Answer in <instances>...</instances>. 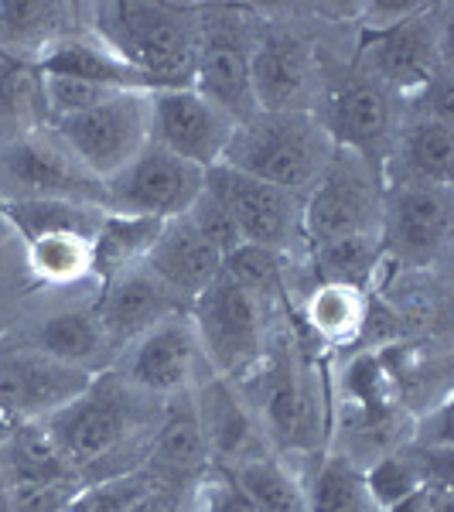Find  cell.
Instances as JSON below:
<instances>
[{"label":"cell","instance_id":"1","mask_svg":"<svg viewBox=\"0 0 454 512\" xmlns=\"http://www.w3.org/2000/svg\"><path fill=\"white\" fill-rule=\"evenodd\" d=\"M158 407V400L134 393L113 369H106L41 424L59 444L79 485H89L147 465V437Z\"/></svg>","mask_w":454,"mask_h":512},{"label":"cell","instance_id":"2","mask_svg":"<svg viewBox=\"0 0 454 512\" xmlns=\"http://www.w3.org/2000/svg\"><path fill=\"white\" fill-rule=\"evenodd\" d=\"M236 386L257 414L270 451L287 461L318 458L325 437V393L315 362L301 355L294 332L280 325L263 359L236 379Z\"/></svg>","mask_w":454,"mask_h":512},{"label":"cell","instance_id":"3","mask_svg":"<svg viewBox=\"0 0 454 512\" xmlns=\"http://www.w3.org/2000/svg\"><path fill=\"white\" fill-rule=\"evenodd\" d=\"M89 28L96 31L147 89H185L195 79L198 4L168 0H103L89 4Z\"/></svg>","mask_w":454,"mask_h":512},{"label":"cell","instance_id":"4","mask_svg":"<svg viewBox=\"0 0 454 512\" xmlns=\"http://www.w3.org/2000/svg\"><path fill=\"white\" fill-rule=\"evenodd\" d=\"M335 158V144L325 134L315 113L287 110V113H257L246 123H236L229 140L226 161L229 168L260 178L267 185L294 198H308L318 178L325 175L328 161Z\"/></svg>","mask_w":454,"mask_h":512},{"label":"cell","instance_id":"5","mask_svg":"<svg viewBox=\"0 0 454 512\" xmlns=\"http://www.w3.org/2000/svg\"><path fill=\"white\" fill-rule=\"evenodd\" d=\"M188 318L209 373L243 379L263 359L280 328V301H270L219 274L216 284H209L188 304Z\"/></svg>","mask_w":454,"mask_h":512},{"label":"cell","instance_id":"6","mask_svg":"<svg viewBox=\"0 0 454 512\" xmlns=\"http://www.w3.org/2000/svg\"><path fill=\"white\" fill-rule=\"evenodd\" d=\"M311 113L338 151H349L383 168L396 130L403 123V99L379 86L376 79H369L366 72H359L352 65V55L345 62H328L325 55L321 89Z\"/></svg>","mask_w":454,"mask_h":512},{"label":"cell","instance_id":"7","mask_svg":"<svg viewBox=\"0 0 454 512\" xmlns=\"http://www.w3.org/2000/svg\"><path fill=\"white\" fill-rule=\"evenodd\" d=\"M325 72V48L321 38L294 11L274 18L260 7V24L250 52V82L260 113L315 110Z\"/></svg>","mask_w":454,"mask_h":512},{"label":"cell","instance_id":"8","mask_svg":"<svg viewBox=\"0 0 454 512\" xmlns=\"http://www.w3.org/2000/svg\"><path fill=\"white\" fill-rule=\"evenodd\" d=\"M260 24V7L198 4V52L192 89L229 113L236 123L257 117L250 82V52Z\"/></svg>","mask_w":454,"mask_h":512},{"label":"cell","instance_id":"9","mask_svg":"<svg viewBox=\"0 0 454 512\" xmlns=\"http://www.w3.org/2000/svg\"><path fill=\"white\" fill-rule=\"evenodd\" d=\"M448 11V4H427L417 18L396 24L390 31L356 35L352 65L407 103L444 65H451Z\"/></svg>","mask_w":454,"mask_h":512},{"label":"cell","instance_id":"10","mask_svg":"<svg viewBox=\"0 0 454 512\" xmlns=\"http://www.w3.org/2000/svg\"><path fill=\"white\" fill-rule=\"evenodd\" d=\"M383 192L386 185L376 164L335 147V158L301 205L304 250L332 239L379 236Z\"/></svg>","mask_w":454,"mask_h":512},{"label":"cell","instance_id":"11","mask_svg":"<svg viewBox=\"0 0 454 512\" xmlns=\"http://www.w3.org/2000/svg\"><path fill=\"white\" fill-rule=\"evenodd\" d=\"M14 202H76L103 209V181L89 175L45 127L0 144V205Z\"/></svg>","mask_w":454,"mask_h":512},{"label":"cell","instance_id":"12","mask_svg":"<svg viewBox=\"0 0 454 512\" xmlns=\"http://www.w3.org/2000/svg\"><path fill=\"white\" fill-rule=\"evenodd\" d=\"M451 219V188L390 185L383 192V219H379L383 263L410 274H431L448 260Z\"/></svg>","mask_w":454,"mask_h":512},{"label":"cell","instance_id":"13","mask_svg":"<svg viewBox=\"0 0 454 512\" xmlns=\"http://www.w3.org/2000/svg\"><path fill=\"white\" fill-rule=\"evenodd\" d=\"M205 188V171L175 158L161 144L147 140L130 164L103 181V209L110 216L164 222L185 216Z\"/></svg>","mask_w":454,"mask_h":512},{"label":"cell","instance_id":"14","mask_svg":"<svg viewBox=\"0 0 454 512\" xmlns=\"http://www.w3.org/2000/svg\"><path fill=\"white\" fill-rule=\"evenodd\" d=\"M110 369L134 393L158 403L195 390L198 379L209 373L188 311L164 318L151 332H144L130 345H123Z\"/></svg>","mask_w":454,"mask_h":512},{"label":"cell","instance_id":"15","mask_svg":"<svg viewBox=\"0 0 454 512\" xmlns=\"http://www.w3.org/2000/svg\"><path fill=\"white\" fill-rule=\"evenodd\" d=\"M48 130L69 147L89 175L106 181L134 161L140 147L151 140L147 93H117L79 117L52 123Z\"/></svg>","mask_w":454,"mask_h":512},{"label":"cell","instance_id":"16","mask_svg":"<svg viewBox=\"0 0 454 512\" xmlns=\"http://www.w3.org/2000/svg\"><path fill=\"white\" fill-rule=\"evenodd\" d=\"M205 185L222 198L243 243L304 256L301 198L280 192V188L260 178L243 175L229 164H216V168L205 171Z\"/></svg>","mask_w":454,"mask_h":512},{"label":"cell","instance_id":"17","mask_svg":"<svg viewBox=\"0 0 454 512\" xmlns=\"http://www.w3.org/2000/svg\"><path fill=\"white\" fill-rule=\"evenodd\" d=\"M147 117L154 144L202 171L226 161L229 140L236 134V120L192 86L147 93Z\"/></svg>","mask_w":454,"mask_h":512},{"label":"cell","instance_id":"18","mask_svg":"<svg viewBox=\"0 0 454 512\" xmlns=\"http://www.w3.org/2000/svg\"><path fill=\"white\" fill-rule=\"evenodd\" d=\"M93 383V373L55 362L24 345L0 349V414L18 420H45Z\"/></svg>","mask_w":454,"mask_h":512},{"label":"cell","instance_id":"19","mask_svg":"<svg viewBox=\"0 0 454 512\" xmlns=\"http://www.w3.org/2000/svg\"><path fill=\"white\" fill-rule=\"evenodd\" d=\"M18 345L93 376L106 373L117 359V349H113L93 301H62L35 311L24 325Z\"/></svg>","mask_w":454,"mask_h":512},{"label":"cell","instance_id":"20","mask_svg":"<svg viewBox=\"0 0 454 512\" xmlns=\"http://www.w3.org/2000/svg\"><path fill=\"white\" fill-rule=\"evenodd\" d=\"M195 414L202 424L205 444H209L212 468H229L253 461L260 454L270 451L267 437L260 431V420L253 414V407L246 403L243 390L236 386V379L205 373L192 390Z\"/></svg>","mask_w":454,"mask_h":512},{"label":"cell","instance_id":"21","mask_svg":"<svg viewBox=\"0 0 454 512\" xmlns=\"http://www.w3.org/2000/svg\"><path fill=\"white\" fill-rule=\"evenodd\" d=\"M93 308L117 352L144 332H151L154 325H161L164 318L188 311L144 263H130V267H120L117 274L99 280Z\"/></svg>","mask_w":454,"mask_h":512},{"label":"cell","instance_id":"22","mask_svg":"<svg viewBox=\"0 0 454 512\" xmlns=\"http://www.w3.org/2000/svg\"><path fill=\"white\" fill-rule=\"evenodd\" d=\"M140 263H144L185 308L205 291V287L216 284L222 274V253L198 233L188 216L164 219Z\"/></svg>","mask_w":454,"mask_h":512},{"label":"cell","instance_id":"23","mask_svg":"<svg viewBox=\"0 0 454 512\" xmlns=\"http://www.w3.org/2000/svg\"><path fill=\"white\" fill-rule=\"evenodd\" d=\"M383 185H431L451 188L454 175V127L437 123L414 106L403 103V123L393 137V147L386 154Z\"/></svg>","mask_w":454,"mask_h":512},{"label":"cell","instance_id":"24","mask_svg":"<svg viewBox=\"0 0 454 512\" xmlns=\"http://www.w3.org/2000/svg\"><path fill=\"white\" fill-rule=\"evenodd\" d=\"M147 468L175 482H198L212 468L192 390L161 400L151 437H147Z\"/></svg>","mask_w":454,"mask_h":512},{"label":"cell","instance_id":"25","mask_svg":"<svg viewBox=\"0 0 454 512\" xmlns=\"http://www.w3.org/2000/svg\"><path fill=\"white\" fill-rule=\"evenodd\" d=\"M35 65H38L41 76H65V79L96 82V86H106V89L151 93L147 82L140 79V72L130 69V65L123 62L93 28H89V24L59 41H52V45L35 59Z\"/></svg>","mask_w":454,"mask_h":512},{"label":"cell","instance_id":"26","mask_svg":"<svg viewBox=\"0 0 454 512\" xmlns=\"http://www.w3.org/2000/svg\"><path fill=\"white\" fill-rule=\"evenodd\" d=\"M89 24V4L62 0H0V52L35 62L52 41Z\"/></svg>","mask_w":454,"mask_h":512},{"label":"cell","instance_id":"27","mask_svg":"<svg viewBox=\"0 0 454 512\" xmlns=\"http://www.w3.org/2000/svg\"><path fill=\"white\" fill-rule=\"evenodd\" d=\"M79 485L72 465L41 420H18L0 437V485ZM82 489V485H79Z\"/></svg>","mask_w":454,"mask_h":512},{"label":"cell","instance_id":"28","mask_svg":"<svg viewBox=\"0 0 454 512\" xmlns=\"http://www.w3.org/2000/svg\"><path fill=\"white\" fill-rule=\"evenodd\" d=\"M21 250L35 287L69 291V287H82L86 280H96V236L62 229V233L24 239Z\"/></svg>","mask_w":454,"mask_h":512},{"label":"cell","instance_id":"29","mask_svg":"<svg viewBox=\"0 0 454 512\" xmlns=\"http://www.w3.org/2000/svg\"><path fill=\"white\" fill-rule=\"evenodd\" d=\"M369 291L349 284H311L301 301V325L325 349H345L366 332Z\"/></svg>","mask_w":454,"mask_h":512},{"label":"cell","instance_id":"30","mask_svg":"<svg viewBox=\"0 0 454 512\" xmlns=\"http://www.w3.org/2000/svg\"><path fill=\"white\" fill-rule=\"evenodd\" d=\"M304 502L308 512H386L379 506L366 468L338 451H321L304 475Z\"/></svg>","mask_w":454,"mask_h":512},{"label":"cell","instance_id":"31","mask_svg":"<svg viewBox=\"0 0 454 512\" xmlns=\"http://www.w3.org/2000/svg\"><path fill=\"white\" fill-rule=\"evenodd\" d=\"M48 127L41 72L31 59L0 52V144Z\"/></svg>","mask_w":454,"mask_h":512},{"label":"cell","instance_id":"32","mask_svg":"<svg viewBox=\"0 0 454 512\" xmlns=\"http://www.w3.org/2000/svg\"><path fill=\"white\" fill-rule=\"evenodd\" d=\"M257 512H308L304 502V475L294 468V461L267 451L253 461L229 468L226 472Z\"/></svg>","mask_w":454,"mask_h":512},{"label":"cell","instance_id":"33","mask_svg":"<svg viewBox=\"0 0 454 512\" xmlns=\"http://www.w3.org/2000/svg\"><path fill=\"white\" fill-rule=\"evenodd\" d=\"M301 263H304V256L243 243L222 260V274L229 280H236V284L250 287V291L270 297V301H284L287 284H291V277H294V267H301Z\"/></svg>","mask_w":454,"mask_h":512},{"label":"cell","instance_id":"34","mask_svg":"<svg viewBox=\"0 0 454 512\" xmlns=\"http://www.w3.org/2000/svg\"><path fill=\"white\" fill-rule=\"evenodd\" d=\"M41 93H45V113H48V127L59 120L79 117V113L93 110V106L106 103L117 93H134V89H106L96 82H82V79H65V76H41Z\"/></svg>","mask_w":454,"mask_h":512},{"label":"cell","instance_id":"35","mask_svg":"<svg viewBox=\"0 0 454 512\" xmlns=\"http://www.w3.org/2000/svg\"><path fill=\"white\" fill-rule=\"evenodd\" d=\"M185 216L192 219V226L198 229V233H202L222 253V260H226L236 246H243V236H239L233 216H229V209L222 205V198L212 192L209 185L198 192V198L192 202V209H188Z\"/></svg>","mask_w":454,"mask_h":512},{"label":"cell","instance_id":"36","mask_svg":"<svg viewBox=\"0 0 454 512\" xmlns=\"http://www.w3.org/2000/svg\"><path fill=\"white\" fill-rule=\"evenodd\" d=\"M0 489H4V485H0ZM76 492H79V485H41V482L7 485L4 489L11 512H69Z\"/></svg>","mask_w":454,"mask_h":512},{"label":"cell","instance_id":"37","mask_svg":"<svg viewBox=\"0 0 454 512\" xmlns=\"http://www.w3.org/2000/svg\"><path fill=\"white\" fill-rule=\"evenodd\" d=\"M21 287H35L24 267V250L21 239L14 233H7L0 239V308H4L11 297H18Z\"/></svg>","mask_w":454,"mask_h":512},{"label":"cell","instance_id":"38","mask_svg":"<svg viewBox=\"0 0 454 512\" xmlns=\"http://www.w3.org/2000/svg\"><path fill=\"white\" fill-rule=\"evenodd\" d=\"M0 512H11V506H7V495H4V489H0Z\"/></svg>","mask_w":454,"mask_h":512},{"label":"cell","instance_id":"39","mask_svg":"<svg viewBox=\"0 0 454 512\" xmlns=\"http://www.w3.org/2000/svg\"><path fill=\"white\" fill-rule=\"evenodd\" d=\"M7 233H11V229H7V226H4V219H0V239H4Z\"/></svg>","mask_w":454,"mask_h":512}]
</instances>
